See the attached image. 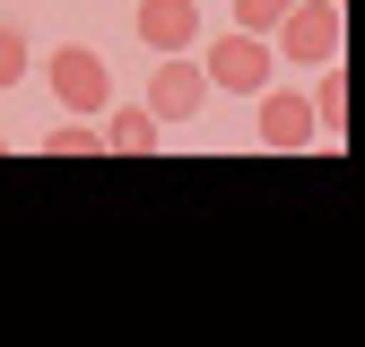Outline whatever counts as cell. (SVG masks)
Returning a JSON list of instances; mask_svg holds the SVG:
<instances>
[{"instance_id": "6da1fadb", "label": "cell", "mask_w": 365, "mask_h": 347, "mask_svg": "<svg viewBox=\"0 0 365 347\" xmlns=\"http://www.w3.org/2000/svg\"><path fill=\"white\" fill-rule=\"evenodd\" d=\"M269 53H279V61H296V70L339 61V0H296V9L269 26Z\"/></svg>"}, {"instance_id": "7a4b0ae2", "label": "cell", "mask_w": 365, "mask_h": 347, "mask_svg": "<svg viewBox=\"0 0 365 347\" xmlns=\"http://www.w3.org/2000/svg\"><path fill=\"white\" fill-rule=\"evenodd\" d=\"M200 78L209 87H226V96H261L269 78H279V53H269V35H217L209 53H200Z\"/></svg>"}, {"instance_id": "3957f363", "label": "cell", "mask_w": 365, "mask_h": 347, "mask_svg": "<svg viewBox=\"0 0 365 347\" xmlns=\"http://www.w3.org/2000/svg\"><path fill=\"white\" fill-rule=\"evenodd\" d=\"M43 78H53V96H61L70 113H87V122H96V113L113 105V70H105L96 53H87V43H61V53L43 61Z\"/></svg>"}, {"instance_id": "277c9868", "label": "cell", "mask_w": 365, "mask_h": 347, "mask_svg": "<svg viewBox=\"0 0 365 347\" xmlns=\"http://www.w3.org/2000/svg\"><path fill=\"white\" fill-rule=\"evenodd\" d=\"M200 105H209V78H200V61H192V53H157L148 113H157V122H192Z\"/></svg>"}, {"instance_id": "5b68a950", "label": "cell", "mask_w": 365, "mask_h": 347, "mask_svg": "<svg viewBox=\"0 0 365 347\" xmlns=\"http://www.w3.org/2000/svg\"><path fill=\"white\" fill-rule=\"evenodd\" d=\"M313 139H322V130H313V105L296 96V87H279V78H269L261 87V148H313Z\"/></svg>"}, {"instance_id": "8992f818", "label": "cell", "mask_w": 365, "mask_h": 347, "mask_svg": "<svg viewBox=\"0 0 365 347\" xmlns=\"http://www.w3.org/2000/svg\"><path fill=\"white\" fill-rule=\"evenodd\" d=\"M140 43L148 53H192L200 43V0H140Z\"/></svg>"}, {"instance_id": "52a82bcc", "label": "cell", "mask_w": 365, "mask_h": 347, "mask_svg": "<svg viewBox=\"0 0 365 347\" xmlns=\"http://www.w3.org/2000/svg\"><path fill=\"white\" fill-rule=\"evenodd\" d=\"M157 130H165V122H157L148 105H122V113H105V122H96V139H105V148H122V156H148V148H157Z\"/></svg>"}, {"instance_id": "ba28073f", "label": "cell", "mask_w": 365, "mask_h": 347, "mask_svg": "<svg viewBox=\"0 0 365 347\" xmlns=\"http://www.w3.org/2000/svg\"><path fill=\"white\" fill-rule=\"evenodd\" d=\"M304 105H313V130L331 139V130L348 122V70H339V61H322V78H313V96H304Z\"/></svg>"}, {"instance_id": "9c48e42d", "label": "cell", "mask_w": 365, "mask_h": 347, "mask_svg": "<svg viewBox=\"0 0 365 347\" xmlns=\"http://www.w3.org/2000/svg\"><path fill=\"white\" fill-rule=\"evenodd\" d=\"M43 148H53V156H96L105 139H96V122H87V113H70V122L43 130Z\"/></svg>"}, {"instance_id": "30bf717a", "label": "cell", "mask_w": 365, "mask_h": 347, "mask_svg": "<svg viewBox=\"0 0 365 347\" xmlns=\"http://www.w3.org/2000/svg\"><path fill=\"white\" fill-rule=\"evenodd\" d=\"M287 9H296V0H235V26H244V35H269Z\"/></svg>"}, {"instance_id": "8fae6325", "label": "cell", "mask_w": 365, "mask_h": 347, "mask_svg": "<svg viewBox=\"0 0 365 347\" xmlns=\"http://www.w3.org/2000/svg\"><path fill=\"white\" fill-rule=\"evenodd\" d=\"M18 78H26V35L0 18V87H18Z\"/></svg>"}, {"instance_id": "7c38bea8", "label": "cell", "mask_w": 365, "mask_h": 347, "mask_svg": "<svg viewBox=\"0 0 365 347\" xmlns=\"http://www.w3.org/2000/svg\"><path fill=\"white\" fill-rule=\"evenodd\" d=\"M0 148H9V139H0Z\"/></svg>"}]
</instances>
